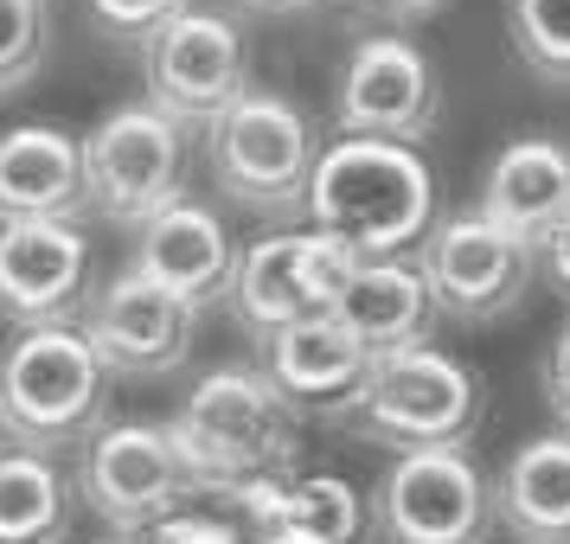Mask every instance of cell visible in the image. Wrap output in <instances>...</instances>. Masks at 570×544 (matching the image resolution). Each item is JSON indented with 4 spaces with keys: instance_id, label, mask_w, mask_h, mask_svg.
I'll list each match as a JSON object with an SVG mask.
<instances>
[{
    "instance_id": "6",
    "label": "cell",
    "mask_w": 570,
    "mask_h": 544,
    "mask_svg": "<svg viewBox=\"0 0 570 544\" xmlns=\"http://www.w3.org/2000/svg\"><path fill=\"white\" fill-rule=\"evenodd\" d=\"M488 416V390L481 372L462 359H449L436 346H411V353H391L372 372V390L360 404V436L391 448V455H411V448H455L474 442Z\"/></svg>"
},
{
    "instance_id": "22",
    "label": "cell",
    "mask_w": 570,
    "mask_h": 544,
    "mask_svg": "<svg viewBox=\"0 0 570 544\" xmlns=\"http://www.w3.org/2000/svg\"><path fill=\"white\" fill-rule=\"evenodd\" d=\"M269 493V544H360L365 506L340 474H295Z\"/></svg>"
},
{
    "instance_id": "4",
    "label": "cell",
    "mask_w": 570,
    "mask_h": 544,
    "mask_svg": "<svg viewBox=\"0 0 570 544\" xmlns=\"http://www.w3.org/2000/svg\"><path fill=\"white\" fill-rule=\"evenodd\" d=\"M321 135L283 90H244L218 122L206 129L212 186L250 218H295L308 211Z\"/></svg>"
},
{
    "instance_id": "7",
    "label": "cell",
    "mask_w": 570,
    "mask_h": 544,
    "mask_svg": "<svg viewBox=\"0 0 570 544\" xmlns=\"http://www.w3.org/2000/svg\"><path fill=\"white\" fill-rule=\"evenodd\" d=\"M78 493L109 532L141 538L167 518H180L186 500L199 493V481H193L167 423H104L83 442Z\"/></svg>"
},
{
    "instance_id": "28",
    "label": "cell",
    "mask_w": 570,
    "mask_h": 544,
    "mask_svg": "<svg viewBox=\"0 0 570 544\" xmlns=\"http://www.w3.org/2000/svg\"><path fill=\"white\" fill-rule=\"evenodd\" d=\"M365 7H379L391 20H423V13H436L442 0H365Z\"/></svg>"
},
{
    "instance_id": "26",
    "label": "cell",
    "mask_w": 570,
    "mask_h": 544,
    "mask_svg": "<svg viewBox=\"0 0 570 544\" xmlns=\"http://www.w3.org/2000/svg\"><path fill=\"white\" fill-rule=\"evenodd\" d=\"M539 390H544V404H551V416L570 429V320L551 334V346H544V359H539Z\"/></svg>"
},
{
    "instance_id": "24",
    "label": "cell",
    "mask_w": 570,
    "mask_h": 544,
    "mask_svg": "<svg viewBox=\"0 0 570 544\" xmlns=\"http://www.w3.org/2000/svg\"><path fill=\"white\" fill-rule=\"evenodd\" d=\"M52 46V7L46 0H0V97H13Z\"/></svg>"
},
{
    "instance_id": "30",
    "label": "cell",
    "mask_w": 570,
    "mask_h": 544,
    "mask_svg": "<svg viewBox=\"0 0 570 544\" xmlns=\"http://www.w3.org/2000/svg\"><path fill=\"white\" fill-rule=\"evenodd\" d=\"M0 448H13V436H7V423H0Z\"/></svg>"
},
{
    "instance_id": "16",
    "label": "cell",
    "mask_w": 570,
    "mask_h": 544,
    "mask_svg": "<svg viewBox=\"0 0 570 544\" xmlns=\"http://www.w3.org/2000/svg\"><path fill=\"white\" fill-rule=\"evenodd\" d=\"M90 167L83 135L52 122H20L0 135V218H83Z\"/></svg>"
},
{
    "instance_id": "23",
    "label": "cell",
    "mask_w": 570,
    "mask_h": 544,
    "mask_svg": "<svg viewBox=\"0 0 570 544\" xmlns=\"http://www.w3.org/2000/svg\"><path fill=\"white\" fill-rule=\"evenodd\" d=\"M507 32L532 78L570 90V0H507Z\"/></svg>"
},
{
    "instance_id": "9",
    "label": "cell",
    "mask_w": 570,
    "mask_h": 544,
    "mask_svg": "<svg viewBox=\"0 0 570 544\" xmlns=\"http://www.w3.org/2000/svg\"><path fill=\"white\" fill-rule=\"evenodd\" d=\"M416 263L436 288V308L462 327H481V320H500L525 301L532 269H539V244L493 225L488 211H455V218L430 225V237L416 244Z\"/></svg>"
},
{
    "instance_id": "27",
    "label": "cell",
    "mask_w": 570,
    "mask_h": 544,
    "mask_svg": "<svg viewBox=\"0 0 570 544\" xmlns=\"http://www.w3.org/2000/svg\"><path fill=\"white\" fill-rule=\"evenodd\" d=\"M539 263H544V276L558 283V295H570V218L551 225V237L539 244Z\"/></svg>"
},
{
    "instance_id": "25",
    "label": "cell",
    "mask_w": 570,
    "mask_h": 544,
    "mask_svg": "<svg viewBox=\"0 0 570 544\" xmlns=\"http://www.w3.org/2000/svg\"><path fill=\"white\" fill-rule=\"evenodd\" d=\"M90 7V20H97V32H109L116 46H148L180 7H193V0H83Z\"/></svg>"
},
{
    "instance_id": "11",
    "label": "cell",
    "mask_w": 570,
    "mask_h": 544,
    "mask_svg": "<svg viewBox=\"0 0 570 544\" xmlns=\"http://www.w3.org/2000/svg\"><path fill=\"white\" fill-rule=\"evenodd\" d=\"M97 301V250L78 218H0V320L83 327Z\"/></svg>"
},
{
    "instance_id": "3",
    "label": "cell",
    "mask_w": 570,
    "mask_h": 544,
    "mask_svg": "<svg viewBox=\"0 0 570 544\" xmlns=\"http://www.w3.org/2000/svg\"><path fill=\"white\" fill-rule=\"evenodd\" d=\"M116 372L83 327H13L0 346V423L13 448H78L109 423Z\"/></svg>"
},
{
    "instance_id": "10",
    "label": "cell",
    "mask_w": 570,
    "mask_h": 544,
    "mask_svg": "<svg viewBox=\"0 0 570 544\" xmlns=\"http://www.w3.org/2000/svg\"><path fill=\"white\" fill-rule=\"evenodd\" d=\"M493 481L474 448H411L379 481V532L385 544H488Z\"/></svg>"
},
{
    "instance_id": "18",
    "label": "cell",
    "mask_w": 570,
    "mask_h": 544,
    "mask_svg": "<svg viewBox=\"0 0 570 544\" xmlns=\"http://www.w3.org/2000/svg\"><path fill=\"white\" fill-rule=\"evenodd\" d=\"M334 314L379 359L411 353V346H430V327L442 320L436 288L423 276V263H411V257H365L353 269V283H346Z\"/></svg>"
},
{
    "instance_id": "21",
    "label": "cell",
    "mask_w": 570,
    "mask_h": 544,
    "mask_svg": "<svg viewBox=\"0 0 570 544\" xmlns=\"http://www.w3.org/2000/svg\"><path fill=\"white\" fill-rule=\"evenodd\" d=\"M232 314L244 334H283L295 320L314 314V295L302 283V231H283V237H257L250 250H237V276H232Z\"/></svg>"
},
{
    "instance_id": "12",
    "label": "cell",
    "mask_w": 570,
    "mask_h": 544,
    "mask_svg": "<svg viewBox=\"0 0 570 544\" xmlns=\"http://www.w3.org/2000/svg\"><path fill=\"white\" fill-rule=\"evenodd\" d=\"M442 116V83L430 52L404 32H365L346 52L334 90V129L340 135H379V141H423Z\"/></svg>"
},
{
    "instance_id": "17",
    "label": "cell",
    "mask_w": 570,
    "mask_h": 544,
    "mask_svg": "<svg viewBox=\"0 0 570 544\" xmlns=\"http://www.w3.org/2000/svg\"><path fill=\"white\" fill-rule=\"evenodd\" d=\"M481 211L525 244H544L551 225L570 218V148L558 135H513L488 160Z\"/></svg>"
},
{
    "instance_id": "20",
    "label": "cell",
    "mask_w": 570,
    "mask_h": 544,
    "mask_svg": "<svg viewBox=\"0 0 570 544\" xmlns=\"http://www.w3.org/2000/svg\"><path fill=\"white\" fill-rule=\"evenodd\" d=\"M78 500V481L52 455L0 448V544H65Z\"/></svg>"
},
{
    "instance_id": "29",
    "label": "cell",
    "mask_w": 570,
    "mask_h": 544,
    "mask_svg": "<svg viewBox=\"0 0 570 544\" xmlns=\"http://www.w3.org/2000/svg\"><path fill=\"white\" fill-rule=\"evenodd\" d=\"M250 13H302V7H314V0H244Z\"/></svg>"
},
{
    "instance_id": "13",
    "label": "cell",
    "mask_w": 570,
    "mask_h": 544,
    "mask_svg": "<svg viewBox=\"0 0 570 544\" xmlns=\"http://www.w3.org/2000/svg\"><path fill=\"white\" fill-rule=\"evenodd\" d=\"M83 334H90V346L104 353L116 378H174L193 359L199 308L129 263L116 283L97 288V301L83 314Z\"/></svg>"
},
{
    "instance_id": "1",
    "label": "cell",
    "mask_w": 570,
    "mask_h": 544,
    "mask_svg": "<svg viewBox=\"0 0 570 544\" xmlns=\"http://www.w3.org/2000/svg\"><path fill=\"white\" fill-rule=\"evenodd\" d=\"M295 404L269 385L263 365H218L174 411V442L199 493H263L288 481L295 462Z\"/></svg>"
},
{
    "instance_id": "2",
    "label": "cell",
    "mask_w": 570,
    "mask_h": 544,
    "mask_svg": "<svg viewBox=\"0 0 570 544\" xmlns=\"http://www.w3.org/2000/svg\"><path fill=\"white\" fill-rule=\"evenodd\" d=\"M308 218L360 257H404L436 225V174L411 141L340 135L314 160Z\"/></svg>"
},
{
    "instance_id": "19",
    "label": "cell",
    "mask_w": 570,
    "mask_h": 544,
    "mask_svg": "<svg viewBox=\"0 0 570 544\" xmlns=\"http://www.w3.org/2000/svg\"><path fill=\"white\" fill-rule=\"evenodd\" d=\"M493 525L513 544H570V429L519 442L493 474Z\"/></svg>"
},
{
    "instance_id": "15",
    "label": "cell",
    "mask_w": 570,
    "mask_h": 544,
    "mask_svg": "<svg viewBox=\"0 0 570 544\" xmlns=\"http://www.w3.org/2000/svg\"><path fill=\"white\" fill-rule=\"evenodd\" d=\"M129 263L206 314L212 301L232 295L237 244H232V231H225V218H218L206 199L186 192V199H174L167 211H155V218L135 231V257Z\"/></svg>"
},
{
    "instance_id": "5",
    "label": "cell",
    "mask_w": 570,
    "mask_h": 544,
    "mask_svg": "<svg viewBox=\"0 0 570 544\" xmlns=\"http://www.w3.org/2000/svg\"><path fill=\"white\" fill-rule=\"evenodd\" d=\"M193 135L180 116L160 103H122L109 109L97 129L83 135V167H90V211L109 225L141 231L155 211L186 199V174H193Z\"/></svg>"
},
{
    "instance_id": "14",
    "label": "cell",
    "mask_w": 570,
    "mask_h": 544,
    "mask_svg": "<svg viewBox=\"0 0 570 544\" xmlns=\"http://www.w3.org/2000/svg\"><path fill=\"white\" fill-rule=\"evenodd\" d=\"M257 346H263L257 365L269 372V385L295 404V416H321V423L360 416L372 372H379V353L340 314H308V320L257 339Z\"/></svg>"
},
{
    "instance_id": "8",
    "label": "cell",
    "mask_w": 570,
    "mask_h": 544,
    "mask_svg": "<svg viewBox=\"0 0 570 544\" xmlns=\"http://www.w3.org/2000/svg\"><path fill=\"white\" fill-rule=\"evenodd\" d=\"M141 83H148V103L180 116L186 129H212L250 90L244 20L225 7H180L141 46Z\"/></svg>"
}]
</instances>
